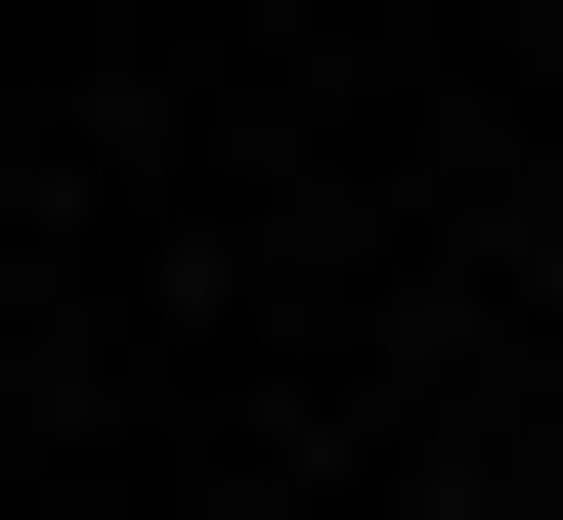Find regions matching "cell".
Instances as JSON below:
<instances>
[{
	"label": "cell",
	"instance_id": "obj_1",
	"mask_svg": "<svg viewBox=\"0 0 563 520\" xmlns=\"http://www.w3.org/2000/svg\"><path fill=\"white\" fill-rule=\"evenodd\" d=\"M433 520H520V477H433Z\"/></svg>",
	"mask_w": 563,
	"mask_h": 520
}]
</instances>
